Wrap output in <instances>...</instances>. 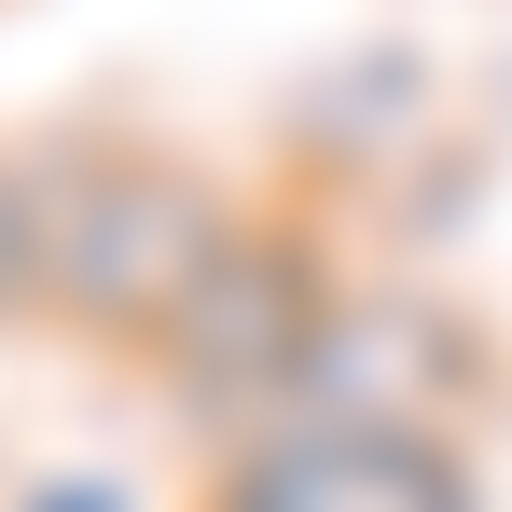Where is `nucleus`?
<instances>
[{
	"label": "nucleus",
	"mask_w": 512,
	"mask_h": 512,
	"mask_svg": "<svg viewBox=\"0 0 512 512\" xmlns=\"http://www.w3.org/2000/svg\"><path fill=\"white\" fill-rule=\"evenodd\" d=\"M28 194H42V319L125 360L180 319V291L236 236V180L167 139H56L28 153Z\"/></svg>",
	"instance_id": "1"
},
{
	"label": "nucleus",
	"mask_w": 512,
	"mask_h": 512,
	"mask_svg": "<svg viewBox=\"0 0 512 512\" xmlns=\"http://www.w3.org/2000/svg\"><path fill=\"white\" fill-rule=\"evenodd\" d=\"M333 291H346V263H333V236L305 208H236V236L208 250V277L180 291V319L139 360H153V388L208 443H236V429L305 402V360L333 333Z\"/></svg>",
	"instance_id": "2"
},
{
	"label": "nucleus",
	"mask_w": 512,
	"mask_h": 512,
	"mask_svg": "<svg viewBox=\"0 0 512 512\" xmlns=\"http://www.w3.org/2000/svg\"><path fill=\"white\" fill-rule=\"evenodd\" d=\"M194 512H485L457 429H416V416H291L208 443V499Z\"/></svg>",
	"instance_id": "3"
},
{
	"label": "nucleus",
	"mask_w": 512,
	"mask_h": 512,
	"mask_svg": "<svg viewBox=\"0 0 512 512\" xmlns=\"http://www.w3.org/2000/svg\"><path fill=\"white\" fill-rule=\"evenodd\" d=\"M471 388H485V346L457 333L443 305H416V291H333V333H319V360H305V402H319V416L457 429Z\"/></svg>",
	"instance_id": "4"
},
{
	"label": "nucleus",
	"mask_w": 512,
	"mask_h": 512,
	"mask_svg": "<svg viewBox=\"0 0 512 512\" xmlns=\"http://www.w3.org/2000/svg\"><path fill=\"white\" fill-rule=\"evenodd\" d=\"M42 319V194H28V153H0V333Z\"/></svg>",
	"instance_id": "5"
},
{
	"label": "nucleus",
	"mask_w": 512,
	"mask_h": 512,
	"mask_svg": "<svg viewBox=\"0 0 512 512\" xmlns=\"http://www.w3.org/2000/svg\"><path fill=\"white\" fill-rule=\"evenodd\" d=\"M14 512H139L125 485H97V471H56V485H28Z\"/></svg>",
	"instance_id": "6"
}]
</instances>
